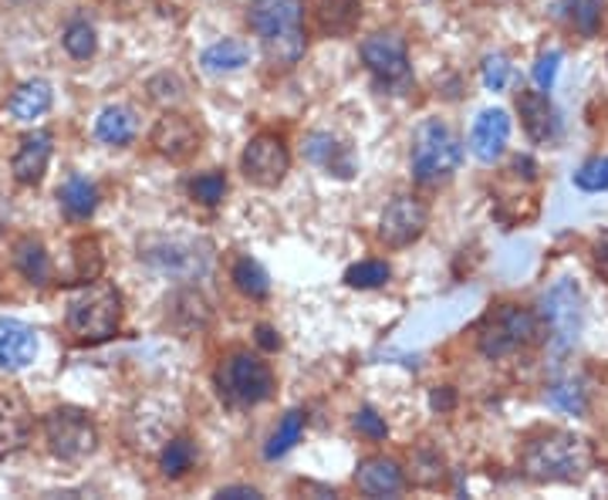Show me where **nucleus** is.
<instances>
[{
  "instance_id": "obj_42",
  "label": "nucleus",
  "mask_w": 608,
  "mask_h": 500,
  "mask_svg": "<svg viewBox=\"0 0 608 500\" xmlns=\"http://www.w3.org/2000/svg\"><path fill=\"white\" fill-rule=\"evenodd\" d=\"M453 402H456V396H453V389H450V386L433 389V396H430V405H433V409H440V413H446V409H453Z\"/></svg>"
},
{
  "instance_id": "obj_12",
  "label": "nucleus",
  "mask_w": 608,
  "mask_h": 500,
  "mask_svg": "<svg viewBox=\"0 0 608 500\" xmlns=\"http://www.w3.org/2000/svg\"><path fill=\"white\" fill-rule=\"evenodd\" d=\"M200 140H203V135H200L197 122L179 115V112H166L153 125V135H150V143L156 146V153L166 156L169 163H186L190 156H197Z\"/></svg>"
},
{
  "instance_id": "obj_29",
  "label": "nucleus",
  "mask_w": 608,
  "mask_h": 500,
  "mask_svg": "<svg viewBox=\"0 0 608 500\" xmlns=\"http://www.w3.org/2000/svg\"><path fill=\"white\" fill-rule=\"evenodd\" d=\"M75 251V281L85 285V281H96L106 267V257H102V244L96 237H78L71 244Z\"/></svg>"
},
{
  "instance_id": "obj_36",
  "label": "nucleus",
  "mask_w": 608,
  "mask_h": 500,
  "mask_svg": "<svg viewBox=\"0 0 608 500\" xmlns=\"http://www.w3.org/2000/svg\"><path fill=\"white\" fill-rule=\"evenodd\" d=\"M190 193H194V200H200L203 207H217V203L223 200V193H226V176H223L220 169H210V173H203V176L194 179Z\"/></svg>"
},
{
  "instance_id": "obj_14",
  "label": "nucleus",
  "mask_w": 608,
  "mask_h": 500,
  "mask_svg": "<svg viewBox=\"0 0 608 500\" xmlns=\"http://www.w3.org/2000/svg\"><path fill=\"white\" fill-rule=\"evenodd\" d=\"M362 62L383 81H402L409 75L406 41L399 34H372L362 41Z\"/></svg>"
},
{
  "instance_id": "obj_31",
  "label": "nucleus",
  "mask_w": 608,
  "mask_h": 500,
  "mask_svg": "<svg viewBox=\"0 0 608 500\" xmlns=\"http://www.w3.org/2000/svg\"><path fill=\"white\" fill-rule=\"evenodd\" d=\"M194 460H197V446L186 440V436H176V440H169L166 446H163V453H159V470L169 477V480H176V477H183L186 470L194 467Z\"/></svg>"
},
{
  "instance_id": "obj_15",
  "label": "nucleus",
  "mask_w": 608,
  "mask_h": 500,
  "mask_svg": "<svg viewBox=\"0 0 608 500\" xmlns=\"http://www.w3.org/2000/svg\"><path fill=\"white\" fill-rule=\"evenodd\" d=\"M52 153H55V135L44 132V129H34L27 132L24 140L18 143V153L11 159V173L21 187H37L44 173H48V163H52Z\"/></svg>"
},
{
  "instance_id": "obj_8",
  "label": "nucleus",
  "mask_w": 608,
  "mask_h": 500,
  "mask_svg": "<svg viewBox=\"0 0 608 500\" xmlns=\"http://www.w3.org/2000/svg\"><path fill=\"white\" fill-rule=\"evenodd\" d=\"M541 318L548 325L551 352L554 355L572 352L578 335H582V291H578V285L568 278L551 285V291L541 298Z\"/></svg>"
},
{
  "instance_id": "obj_9",
  "label": "nucleus",
  "mask_w": 608,
  "mask_h": 500,
  "mask_svg": "<svg viewBox=\"0 0 608 500\" xmlns=\"http://www.w3.org/2000/svg\"><path fill=\"white\" fill-rule=\"evenodd\" d=\"M139 257L173 278H200L210 270V244L190 237H146L139 244Z\"/></svg>"
},
{
  "instance_id": "obj_38",
  "label": "nucleus",
  "mask_w": 608,
  "mask_h": 500,
  "mask_svg": "<svg viewBox=\"0 0 608 500\" xmlns=\"http://www.w3.org/2000/svg\"><path fill=\"white\" fill-rule=\"evenodd\" d=\"M507 78H510V65L504 55H490L484 62V85L490 88V92H504L507 88Z\"/></svg>"
},
{
  "instance_id": "obj_28",
  "label": "nucleus",
  "mask_w": 608,
  "mask_h": 500,
  "mask_svg": "<svg viewBox=\"0 0 608 500\" xmlns=\"http://www.w3.org/2000/svg\"><path fill=\"white\" fill-rule=\"evenodd\" d=\"M301 430H305V413L301 409H288L285 413V420L277 423V430H274V436L267 440V446H264V457L267 460H277V457H285V453L301 440Z\"/></svg>"
},
{
  "instance_id": "obj_21",
  "label": "nucleus",
  "mask_w": 608,
  "mask_h": 500,
  "mask_svg": "<svg viewBox=\"0 0 608 500\" xmlns=\"http://www.w3.org/2000/svg\"><path fill=\"white\" fill-rule=\"evenodd\" d=\"M521 125L534 143H548L554 135V109L544 92H518Z\"/></svg>"
},
{
  "instance_id": "obj_44",
  "label": "nucleus",
  "mask_w": 608,
  "mask_h": 500,
  "mask_svg": "<svg viewBox=\"0 0 608 500\" xmlns=\"http://www.w3.org/2000/svg\"><path fill=\"white\" fill-rule=\"evenodd\" d=\"M257 345L267 348V352H274V348H280V338L274 335L270 325H257Z\"/></svg>"
},
{
  "instance_id": "obj_32",
  "label": "nucleus",
  "mask_w": 608,
  "mask_h": 500,
  "mask_svg": "<svg viewBox=\"0 0 608 500\" xmlns=\"http://www.w3.org/2000/svg\"><path fill=\"white\" fill-rule=\"evenodd\" d=\"M561 14H565V21L578 34L595 37V31L601 24V0H561Z\"/></svg>"
},
{
  "instance_id": "obj_5",
  "label": "nucleus",
  "mask_w": 608,
  "mask_h": 500,
  "mask_svg": "<svg viewBox=\"0 0 608 500\" xmlns=\"http://www.w3.org/2000/svg\"><path fill=\"white\" fill-rule=\"evenodd\" d=\"M541 338V318L521 304H500L494 308L480 325V352L487 358H507L521 348H531Z\"/></svg>"
},
{
  "instance_id": "obj_40",
  "label": "nucleus",
  "mask_w": 608,
  "mask_h": 500,
  "mask_svg": "<svg viewBox=\"0 0 608 500\" xmlns=\"http://www.w3.org/2000/svg\"><path fill=\"white\" fill-rule=\"evenodd\" d=\"M557 65H561V52H544L534 65V81L541 92H551V85L557 78Z\"/></svg>"
},
{
  "instance_id": "obj_35",
  "label": "nucleus",
  "mask_w": 608,
  "mask_h": 500,
  "mask_svg": "<svg viewBox=\"0 0 608 500\" xmlns=\"http://www.w3.org/2000/svg\"><path fill=\"white\" fill-rule=\"evenodd\" d=\"M575 187L585 190V193L608 190V156H592L588 163H582L578 173H575Z\"/></svg>"
},
{
  "instance_id": "obj_2",
  "label": "nucleus",
  "mask_w": 608,
  "mask_h": 500,
  "mask_svg": "<svg viewBox=\"0 0 608 500\" xmlns=\"http://www.w3.org/2000/svg\"><path fill=\"white\" fill-rule=\"evenodd\" d=\"M68 335L78 345H102L119 335L122 329V295L109 281H85L71 298L65 311Z\"/></svg>"
},
{
  "instance_id": "obj_1",
  "label": "nucleus",
  "mask_w": 608,
  "mask_h": 500,
  "mask_svg": "<svg viewBox=\"0 0 608 500\" xmlns=\"http://www.w3.org/2000/svg\"><path fill=\"white\" fill-rule=\"evenodd\" d=\"M305 8L301 0H254L247 24L261 37V48L274 68H291L305 55Z\"/></svg>"
},
{
  "instance_id": "obj_34",
  "label": "nucleus",
  "mask_w": 608,
  "mask_h": 500,
  "mask_svg": "<svg viewBox=\"0 0 608 500\" xmlns=\"http://www.w3.org/2000/svg\"><path fill=\"white\" fill-rule=\"evenodd\" d=\"M65 52L71 55V58H78V62H88L91 55H96V48H99V37H96V27H91L88 21H71L68 27H65Z\"/></svg>"
},
{
  "instance_id": "obj_7",
  "label": "nucleus",
  "mask_w": 608,
  "mask_h": 500,
  "mask_svg": "<svg viewBox=\"0 0 608 500\" xmlns=\"http://www.w3.org/2000/svg\"><path fill=\"white\" fill-rule=\"evenodd\" d=\"M44 440H48V449L65 464H78L85 457H91L99 446V426L85 409L78 405H58L44 416Z\"/></svg>"
},
{
  "instance_id": "obj_30",
  "label": "nucleus",
  "mask_w": 608,
  "mask_h": 500,
  "mask_svg": "<svg viewBox=\"0 0 608 500\" xmlns=\"http://www.w3.org/2000/svg\"><path fill=\"white\" fill-rule=\"evenodd\" d=\"M548 402L554 409H561V413H568V416H585L588 389L582 386V379H561L548 389Z\"/></svg>"
},
{
  "instance_id": "obj_33",
  "label": "nucleus",
  "mask_w": 608,
  "mask_h": 500,
  "mask_svg": "<svg viewBox=\"0 0 608 500\" xmlns=\"http://www.w3.org/2000/svg\"><path fill=\"white\" fill-rule=\"evenodd\" d=\"M393 278V270L386 260H358L345 270V285L358 288V291H372V288H383Z\"/></svg>"
},
{
  "instance_id": "obj_43",
  "label": "nucleus",
  "mask_w": 608,
  "mask_h": 500,
  "mask_svg": "<svg viewBox=\"0 0 608 500\" xmlns=\"http://www.w3.org/2000/svg\"><path fill=\"white\" fill-rule=\"evenodd\" d=\"M595 267H598V275L608 281V234L595 244Z\"/></svg>"
},
{
  "instance_id": "obj_41",
  "label": "nucleus",
  "mask_w": 608,
  "mask_h": 500,
  "mask_svg": "<svg viewBox=\"0 0 608 500\" xmlns=\"http://www.w3.org/2000/svg\"><path fill=\"white\" fill-rule=\"evenodd\" d=\"M217 497H226V500H261V490L257 487H220Z\"/></svg>"
},
{
  "instance_id": "obj_18",
  "label": "nucleus",
  "mask_w": 608,
  "mask_h": 500,
  "mask_svg": "<svg viewBox=\"0 0 608 500\" xmlns=\"http://www.w3.org/2000/svg\"><path fill=\"white\" fill-rule=\"evenodd\" d=\"M305 156H308V163L321 166L329 176H339V179H352L355 176L352 146L335 140L332 132H311L305 140Z\"/></svg>"
},
{
  "instance_id": "obj_11",
  "label": "nucleus",
  "mask_w": 608,
  "mask_h": 500,
  "mask_svg": "<svg viewBox=\"0 0 608 500\" xmlns=\"http://www.w3.org/2000/svg\"><path fill=\"white\" fill-rule=\"evenodd\" d=\"M430 226V207L419 197H396L379 220V241L393 251L416 244Z\"/></svg>"
},
{
  "instance_id": "obj_3",
  "label": "nucleus",
  "mask_w": 608,
  "mask_h": 500,
  "mask_svg": "<svg viewBox=\"0 0 608 500\" xmlns=\"http://www.w3.org/2000/svg\"><path fill=\"white\" fill-rule=\"evenodd\" d=\"M592 467V446L565 430L544 433L524 446L521 470L541 484H575Z\"/></svg>"
},
{
  "instance_id": "obj_27",
  "label": "nucleus",
  "mask_w": 608,
  "mask_h": 500,
  "mask_svg": "<svg viewBox=\"0 0 608 500\" xmlns=\"http://www.w3.org/2000/svg\"><path fill=\"white\" fill-rule=\"evenodd\" d=\"M230 278H233V285H237L241 295H247V298H254V301H264V298L270 295V278H267V270H264L254 257H241L237 264H233Z\"/></svg>"
},
{
  "instance_id": "obj_16",
  "label": "nucleus",
  "mask_w": 608,
  "mask_h": 500,
  "mask_svg": "<svg viewBox=\"0 0 608 500\" xmlns=\"http://www.w3.org/2000/svg\"><path fill=\"white\" fill-rule=\"evenodd\" d=\"M37 355V335L18 318H0V373H21Z\"/></svg>"
},
{
  "instance_id": "obj_6",
  "label": "nucleus",
  "mask_w": 608,
  "mask_h": 500,
  "mask_svg": "<svg viewBox=\"0 0 608 500\" xmlns=\"http://www.w3.org/2000/svg\"><path fill=\"white\" fill-rule=\"evenodd\" d=\"M217 386L230 405H261L274 396V373L257 355L233 352L220 362Z\"/></svg>"
},
{
  "instance_id": "obj_25",
  "label": "nucleus",
  "mask_w": 608,
  "mask_h": 500,
  "mask_svg": "<svg viewBox=\"0 0 608 500\" xmlns=\"http://www.w3.org/2000/svg\"><path fill=\"white\" fill-rule=\"evenodd\" d=\"M135 112L125 105H109L102 109V115L96 119V135L109 146H129L135 140Z\"/></svg>"
},
{
  "instance_id": "obj_17",
  "label": "nucleus",
  "mask_w": 608,
  "mask_h": 500,
  "mask_svg": "<svg viewBox=\"0 0 608 500\" xmlns=\"http://www.w3.org/2000/svg\"><path fill=\"white\" fill-rule=\"evenodd\" d=\"M507 135H510V119L504 109H487L477 115L474 129H471V153L480 159V163H497L507 149Z\"/></svg>"
},
{
  "instance_id": "obj_37",
  "label": "nucleus",
  "mask_w": 608,
  "mask_h": 500,
  "mask_svg": "<svg viewBox=\"0 0 608 500\" xmlns=\"http://www.w3.org/2000/svg\"><path fill=\"white\" fill-rule=\"evenodd\" d=\"M412 480L419 487H440L443 484V460L436 453H419L412 460Z\"/></svg>"
},
{
  "instance_id": "obj_26",
  "label": "nucleus",
  "mask_w": 608,
  "mask_h": 500,
  "mask_svg": "<svg viewBox=\"0 0 608 500\" xmlns=\"http://www.w3.org/2000/svg\"><path fill=\"white\" fill-rule=\"evenodd\" d=\"M247 62H251V48H247L244 41H217V44H210V48L203 52V58H200V65L207 71H213V75H220V71H237Z\"/></svg>"
},
{
  "instance_id": "obj_22",
  "label": "nucleus",
  "mask_w": 608,
  "mask_h": 500,
  "mask_svg": "<svg viewBox=\"0 0 608 500\" xmlns=\"http://www.w3.org/2000/svg\"><path fill=\"white\" fill-rule=\"evenodd\" d=\"M362 18V0H318V27L329 37H345Z\"/></svg>"
},
{
  "instance_id": "obj_24",
  "label": "nucleus",
  "mask_w": 608,
  "mask_h": 500,
  "mask_svg": "<svg viewBox=\"0 0 608 500\" xmlns=\"http://www.w3.org/2000/svg\"><path fill=\"white\" fill-rule=\"evenodd\" d=\"M58 200L71 220H88L99 210V190H96V184H88L85 176H68L65 187L58 190Z\"/></svg>"
},
{
  "instance_id": "obj_10",
  "label": "nucleus",
  "mask_w": 608,
  "mask_h": 500,
  "mask_svg": "<svg viewBox=\"0 0 608 500\" xmlns=\"http://www.w3.org/2000/svg\"><path fill=\"white\" fill-rule=\"evenodd\" d=\"M241 169L247 176V184L274 190L285 184V176L291 173V153L285 146V140L274 132H257L254 140L244 146L241 156Z\"/></svg>"
},
{
  "instance_id": "obj_4",
  "label": "nucleus",
  "mask_w": 608,
  "mask_h": 500,
  "mask_svg": "<svg viewBox=\"0 0 608 500\" xmlns=\"http://www.w3.org/2000/svg\"><path fill=\"white\" fill-rule=\"evenodd\" d=\"M409 163H412L416 184H423V187L446 184V179H453V173L463 163V146L456 140V132L443 119L419 122L416 132H412Z\"/></svg>"
},
{
  "instance_id": "obj_20",
  "label": "nucleus",
  "mask_w": 608,
  "mask_h": 500,
  "mask_svg": "<svg viewBox=\"0 0 608 500\" xmlns=\"http://www.w3.org/2000/svg\"><path fill=\"white\" fill-rule=\"evenodd\" d=\"M52 105H55V92L44 78H31V81L18 85L14 96H11V115L18 122H34L41 115H48Z\"/></svg>"
},
{
  "instance_id": "obj_39",
  "label": "nucleus",
  "mask_w": 608,
  "mask_h": 500,
  "mask_svg": "<svg viewBox=\"0 0 608 500\" xmlns=\"http://www.w3.org/2000/svg\"><path fill=\"white\" fill-rule=\"evenodd\" d=\"M355 430L365 433L368 440H386L389 436V426H386V420L376 413V409H358V413H355Z\"/></svg>"
},
{
  "instance_id": "obj_23",
  "label": "nucleus",
  "mask_w": 608,
  "mask_h": 500,
  "mask_svg": "<svg viewBox=\"0 0 608 500\" xmlns=\"http://www.w3.org/2000/svg\"><path fill=\"white\" fill-rule=\"evenodd\" d=\"M14 264H18L21 275L37 288L52 281V257H48V251H44V244L34 241V237H21L14 244Z\"/></svg>"
},
{
  "instance_id": "obj_13",
  "label": "nucleus",
  "mask_w": 608,
  "mask_h": 500,
  "mask_svg": "<svg viewBox=\"0 0 608 500\" xmlns=\"http://www.w3.org/2000/svg\"><path fill=\"white\" fill-rule=\"evenodd\" d=\"M31 405L21 392L14 389H0V460L21 453L31 440Z\"/></svg>"
},
{
  "instance_id": "obj_19",
  "label": "nucleus",
  "mask_w": 608,
  "mask_h": 500,
  "mask_svg": "<svg viewBox=\"0 0 608 500\" xmlns=\"http://www.w3.org/2000/svg\"><path fill=\"white\" fill-rule=\"evenodd\" d=\"M355 487L365 497H399L406 490V474L393 457H368L355 470Z\"/></svg>"
}]
</instances>
